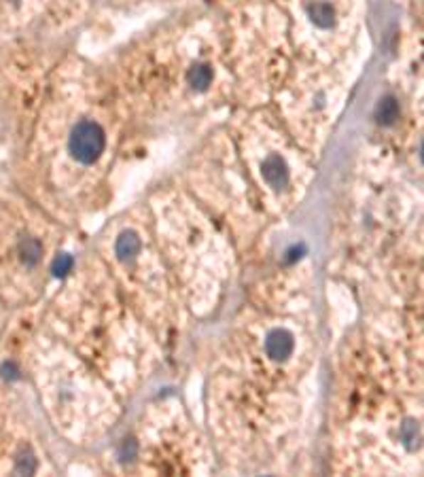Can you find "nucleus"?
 <instances>
[{
	"label": "nucleus",
	"instance_id": "1",
	"mask_svg": "<svg viewBox=\"0 0 424 477\" xmlns=\"http://www.w3.org/2000/svg\"><path fill=\"white\" fill-rule=\"evenodd\" d=\"M106 145V136L104 130L95 123V121H81L73 128L71 140H68V149L71 155L77 159L79 163H93L95 159L102 155Z\"/></svg>",
	"mask_w": 424,
	"mask_h": 477
},
{
	"label": "nucleus",
	"instance_id": "2",
	"mask_svg": "<svg viewBox=\"0 0 424 477\" xmlns=\"http://www.w3.org/2000/svg\"><path fill=\"white\" fill-rule=\"evenodd\" d=\"M293 348H295V339H293V335L286 329H276L265 339V352L274 361L289 359L293 354Z\"/></svg>",
	"mask_w": 424,
	"mask_h": 477
},
{
	"label": "nucleus",
	"instance_id": "3",
	"mask_svg": "<svg viewBox=\"0 0 424 477\" xmlns=\"http://www.w3.org/2000/svg\"><path fill=\"white\" fill-rule=\"evenodd\" d=\"M261 174L265 183L274 189H282L289 183V168L280 155H269L261 165Z\"/></svg>",
	"mask_w": 424,
	"mask_h": 477
},
{
	"label": "nucleus",
	"instance_id": "4",
	"mask_svg": "<svg viewBox=\"0 0 424 477\" xmlns=\"http://www.w3.org/2000/svg\"><path fill=\"white\" fill-rule=\"evenodd\" d=\"M308 15L310 19L319 26V28H331L336 24V11L329 2L325 0H319V2H312L308 6Z\"/></svg>",
	"mask_w": 424,
	"mask_h": 477
},
{
	"label": "nucleus",
	"instance_id": "5",
	"mask_svg": "<svg viewBox=\"0 0 424 477\" xmlns=\"http://www.w3.org/2000/svg\"><path fill=\"white\" fill-rule=\"evenodd\" d=\"M140 248H143L140 238H138L134 232H123V234L119 236V240H117V244H115V250H117L119 259H123V261L134 259V257L140 252Z\"/></svg>",
	"mask_w": 424,
	"mask_h": 477
},
{
	"label": "nucleus",
	"instance_id": "6",
	"mask_svg": "<svg viewBox=\"0 0 424 477\" xmlns=\"http://www.w3.org/2000/svg\"><path fill=\"white\" fill-rule=\"evenodd\" d=\"M399 117V104L393 96H386L380 100L378 108H376V119L382 125H393Z\"/></svg>",
	"mask_w": 424,
	"mask_h": 477
},
{
	"label": "nucleus",
	"instance_id": "7",
	"mask_svg": "<svg viewBox=\"0 0 424 477\" xmlns=\"http://www.w3.org/2000/svg\"><path fill=\"white\" fill-rule=\"evenodd\" d=\"M187 81H189V85H191L195 91H204V89H208V85L212 83V71H210V66H206V64H195V66L189 71Z\"/></svg>",
	"mask_w": 424,
	"mask_h": 477
},
{
	"label": "nucleus",
	"instance_id": "8",
	"mask_svg": "<svg viewBox=\"0 0 424 477\" xmlns=\"http://www.w3.org/2000/svg\"><path fill=\"white\" fill-rule=\"evenodd\" d=\"M43 248H41V242L36 238H30V236H24L19 240V255H21V261L26 265H34L41 257Z\"/></svg>",
	"mask_w": 424,
	"mask_h": 477
},
{
	"label": "nucleus",
	"instance_id": "9",
	"mask_svg": "<svg viewBox=\"0 0 424 477\" xmlns=\"http://www.w3.org/2000/svg\"><path fill=\"white\" fill-rule=\"evenodd\" d=\"M71 270H73V257L66 255V252L58 255L56 261H53V265H51V272H53L56 276H66Z\"/></svg>",
	"mask_w": 424,
	"mask_h": 477
}]
</instances>
